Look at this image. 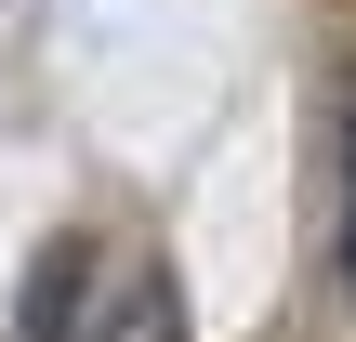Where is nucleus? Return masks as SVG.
Here are the masks:
<instances>
[{
    "label": "nucleus",
    "instance_id": "nucleus-2",
    "mask_svg": "<svg viewBox=\"0 0 356 342\" xmlns=\"http://www.w3.org/2000/svg\"><path fill=\"white\" fill-rule=\"evenodd\" d=\"M330 250H343V290H356V79H343V224H330Z\"/></svg>",
    "mask_w": 356,
    "mask_h": 342
},
{
    "label": "nucleus",
    "instance_id": "nucleus-1",
    "mask_svg": "<svg viewBox=\"0 0 356 342\" xmlns=\"http://www.w3.org/2000/svg\"><path fill=\"white\" fill-rule=\"evenodd\" d=\"M13 342H185V316H172V277H159L145 250H106V237H53V250L26 264Z\"/></svg>",
    "mask_w": 356,
    "mask_h": 342
}]
</instances>
